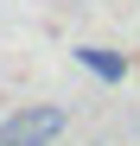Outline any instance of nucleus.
Wrapping results in <instances>:
<instances>
[{"label": "nucleus", "mask_w": 140, "mask_h": 146, "mask_svg": "<svg viewBox=\"0 0 140 146\" xmlns=\"http://www.w3.org/2000/svg\"><path fill=\"white\" fill-rule=\"evenodd\" d=\"M64 133V108H19L0 121V146H51Z\"/></svg>", "instance_id": "nucleus-1"}, {"label": "nucleus", "mask_w": 140, "mask_h": 146, "mask_svg": "<svg viewBox=\"0 0 140 146\" xmlns=\"http://www.w3.org/2000/svg\"><path fill=\"white\" fill-rule=\"evenodd\" d=\"M77 64H83L96 83H121V76H127V57L108 51V44H77Z\"/></svg>", "instance_id": "nucleus-2"}]
</instances>
